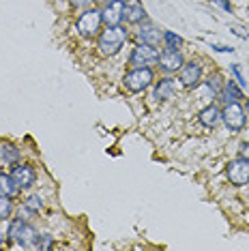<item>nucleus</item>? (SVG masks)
<instances>
[{
	"label": "nucleus",
	"mask_w": 249,
	"mask_h": 251,
	"mask_svg": "<svg viewBox=\"0 0 249 251\" xmlns=\"http://www.w3.org/2000/svg\"><path fill=\"white\" fill-rule=\"evenodd\" d=\"M129 39V30L123 24L118 26H105L97 37V52L105 58H112L123 50V45Z\"/></svg>",
	"instance_id": "nucleus-1"
},
{
	"label": "nucleus",
	"mask_w": 249,
	"mask_h": 251,
	"mask_svg": "<svg viewBox=\"0 0 249 251\" xmlns=\"http://www.w3.org/2000/svg\"><path fill=\"white\" fill-rule=\"evenodd\" d=\"M37 234L39 232L35 230V226H32L30 221H24L22 217L9 221V226H7V241L22 249H32Z\"/></svg>",
	"instance_id": "nucleus-2"
},
{
	"label": "nucleus",
	"mask_w": 249,
	"mask_h": 251,
	"mask_svg": "<svg viewBox=\"0 0 249 251\" xmlns=\"http://www.w3.org/2000/svg\"><path fill=\"white\" fill-rule=\"evenodd\" d=\"M75 28L84 39H97L99 32L103 30V13H101V9L99 7L84 9L75 22Z\"/></svg>",
	"instance_id": "nucleus-3"
},
{
	"label": "nucleus",
	"mask_w": 249,
	"mask_h": 251,
	"mask_svg": "<svg viewBox=\"0 0 249 251\" xmlns=\"http://www.w3.org/2000/svg\"><path fill=\"white\" fill-rule=\"evenodd\" d=\"M152 82H155L152 67H131V71H127L123 77V84L129 93H144L152 86Z\"/></svg>",
	"instance_id": "nucleus-4"
},
{
	"label": "nucleus",
	"mask_w": 249,
	"mask_h": 251,
	"mask_svg": "<svg viewBox=\"0 0 249 251\" xmlns=\"http://www.w3.org/2000/svg\"><path fill=\"white\" fill-rule=\"evenodd\" d=\"M247 118L249 116H247L245 107L241 105V101H236V103H225L224 110H222V121L232 133H239V131L245 129Z\"/></svg>",
	"instance_id": "nucleus-5"
},
{
	"label": "nucleus",
	"mask_w": 249,
	"mask_h": 251,
	"mask_svg": "<svg viewBox=\"0 0 249 251\" xmlns=\"http://www.w3.org/2000/svg\"><path fill=\"white\" fill-rule=\"evenodd\" d=\"M159 60V48L146 43H135L129 54V67H155Z\"/></svg>",
	"instance_id": "nucleus-6"
},
{
	"label": "nucleus",
	"mask_w": 249,
	"mask_h": 251,
	"mask_svg": "<svg viewBox=\"0 0 249 251\" xmlns=\"http://www.w3.org/2000/svg\"><path fill=\"white\" fill-rule=\"evenodd\" d=\"M225 176L234 187H245L249 185V159L236 157L232 159L225 168Z\"/></svg>",
	"instance_id": "nucleus-7"
},
{
	"label": "nucleus",
	"mask_w": 249,
	"mask_h": 251,
	"mask_svg": "<svg viewBox=\"0 0 249 251\" xmlns=\"http://www.w3.org/2000/svg\"><path fill=\"white\" fill-rule=\"evenodd\" d=\"M178 82L183 88H198L202 82V65L198 60H185V65L178 71Z\"/></svg>",
	"instance_id": "nucleus-8"
},
{
	"label": "nucleus",
	"mask_w": 249,
	"mask_h": 251,
	"mask_svg": "<svg viewBox=\"0 0 249 251\" xmlns=\"http://www.w3.org/2000/svg\"><path fill=\"white\" fill-rule=\"evenodd\" d=\"M146 20H149V15H146V7L142 4V0H123V22L124 24L138 26Z\"/></svg>",
	"instance_id": "nucleus-9"
},
{
	"label": "nucleus",
	"mask_w": 249,
	"mask_h": 251,
	"mask_svg": "<svg viewBox=\"0 0 249 251\" xmlns=\"http://www.w3.org/2000/svg\"><path fill=\"white\" fill-rule=\"evenodd\" d=\"M159 69L166 73V75H174V73L180 71V67L185 65V58L180 54V50H163L159 52V60H157Z\"/></svg>",
	"instance_id": "nucleus-10"
},
{
	"label": "nucleus",
	"mask_w": 249,
	"mask_h": 251,
	"mask_svg": "<svg viewBox=\"0 0 249 251\" xmlns=\"http://www.w3.org/2000/svg\"><path fill=\"white\" fill-rule=\"evenodd\" d=\"M11 176H13V180L18 182V187L22 191L35 187V182H37V170L30 163H15L11 168Z\"/></svg>",
	"instance_id": "nucleus-11"
},
{
	"label": "nucleus",
	"mask_w": 249,
	"mask_h": 251,
	"mask_svg": "<svg viewBox=\"0 0 249 251\" xmlns=\"http://www.w3.org/2000/svg\"><path fill=\"white\" fill-rule=\"evenodd\" d=\"M135 41L138 43H146V45H155V48H159L161 39H163V30H159L157 26H152L149 20L142 22V24H138L133 32Z\"/></svg>",
	"instance_id": "nucleus-12"
},
{
	"label": "nucleus",
	"mask_w": 249,
	"mask_h": 251,
	"mask_svg": "<svg viewBox=\"0 0 249 251\" xmlns=\"http://www.w3.org/2000/svg\"><path fill=\"white\" fill-rule=\"evenodd\" d=\"M198 121H200L202 127L206 129H217L219 125H222V110H219L217 105H206L204 110H200L198 114Z\"/></svg>",
	"instance_id": "nucleus-13"
},
{
	"label": "nucleus",
	"mask_w": 249,
	"mask_h": 251,
	"mask_svg": "<svg viewBox=\"0 0 249 251\" xmlns=\"http://www.w3.org/2000/svg\"><path fill=\"white\" fill-rule=\"evenodd\" d=\"M174 93H176V79L166 75L155 84V93H152V97H155L157 101H168L174 97Z\"/></svg>",
	"instance_id": "nucleus-14"
},
{
	"label": "nucleus",
	"mask_w": 249,
	"mask_h": 251,
	"mask_svg": "<svg viewBox=\"0 0 249 251\" xmlns=\"http://www.w3.org/2000/svg\"><path fill=\"white\" fill-rule=\"evenodd\" d=\"M103 13V24L105 26H118L123 24V0H116V2H110L101 9Z\"/></svg>",
	"instance_id": "nucleus-15"
},
{
	"label": "nucleus",
	"mask_w": 249,
	"mask_h": 251,
	"mask_svg": "<svg viewBox=\"0 0 249 251\" xmlns=\"http://www.w3.org/2000/svg\"><path fill=\"white\" fill-rule=\"evenodd\" d=\"M219 99L224 101V105L225 103H236V101H241L243 99V88L239 86V82H236V79H225L222 93H219Z\"/></svg>",
	"instance_id": "nucleus-16"
},
{
	"label": "nucleus",
	"mask_w": 249,
	"mask_h": 251,
	"mask_svg": "<svg viewBox=\"0 0 249 251\" xmlns=\"http://www.w3.org/2000/svg\"><path fill=\"white\" fill-rule=\"evenodd\" d=\"M22 189L18 187V182L13 180L11 174H0V196H7V198H15Z\"/></svg>",
	"instance_id": "nucleus-17"
},
{
	"label": "nucleus",
	"mask_w": 249,
	"mask_h": 251,
	"mask_svg": "<svg viewBox=\"0 0 249 251\" xmlns=\"http://www.w3.org/2000/svg\"><path fill=\"white\" fill-rule=\"evenodd\" d=\"M20 157H22V151L13 144H2L0 146V161L7 163V165H15L20 163Z\"/></svg>",
	"instance_id": "nucleus-18"
},
{
	"label": "nucleus",
	"mask_w": 249,
	"mask_h": 251,
	"mask_svg": "<svg viewBox=\"0 0 249 251\" xmlns=\"http://www.w3.org/2000/svg\"><path fill=\"white\" fill-rule=\"evenodd\" d=\"M161 43H163V50H183L185 39L180 35H176L174 30H163Z\"/></svg>",
	"instance_id": "nucleus-19"
},
{
	"label": "nucleus",
	"mask_w": 249,
	"mask_h": 251,
	"mask_svg": "<svg viewBox=\"0 0 249 251\" xmlns=\"http://www.w3.org/2000/svg\"><path fill=\"white\" fill-rule=\"evenodd\" d=\"M206 88H211V93L215 97H219V93H222V88H224V84H225V79L222 73H213V75H208L206 77Z\"/></svg>",
	"instance_id": "nucleus-20"
},
{
	"label": "nucleus",
	"mask_w": 249,
	"mask_h": 251,
	"mask_svg": "<svg viewBox=\"0 0 249 251\" xmlns=\"http://www.w3.org/2000/svg\"><path fill=\"white\" fill-rule=\"evenodd\" d=\"M15 210V204H13V198H7V196H0V219H9Z\"/></svg>",
	"instance_id": "nucleus-21"
},
{
	"label": "nucleus",
	"mask_w": 249,
	"mask_h": 251,
	"mask_svg": "<svg viewBox=\"0 0 249 251\" xmlns=\"http://www.w3.org/2000/svg\"><path fill=\"white\" fill-rule=\"evenodd\" d=\"M24 206H28L30 210H35V213H41V210L45 208V204H43V198L39 196V193H32V196H28L24 200Z\"/></svg>",
	"instance_id": "nucleus-22"
},
{
	"label": "nucleus",
	"mask_w": 249,
	"mask_h": 251,
	"mask_svg": "<svg viewBox=\"0 0 249 251\" xmlns=\"http://www.w3.org/2000/svg\"><path fill=\"white\" fill-rule=\"evenodd\" d=\"M52 247H54V241L50 234H37L32 249H52Z\"/></svg>",
	"instance_id": "nucleus-23"
},
{
	"label": "nucleus",
	"mask_w": 249,
	"mask_h": 251,
	"mask_svg": "<svg viewBox=\"0 0 249 251\" xmlns=\"http://www.w3.org/2000/svg\"><path fill=\"white\" fill-rule=\"evenodd\" d=\"M230 71H232V75L236 77L239 86H241V88H247V79H245V75H243V71H241V65H239V62H232V65H230Z\"/></svg>",
	"instance_id": "nucleus-24"
},
{
	"label": "nucleus",
	"mask_w": 249,
	"mask_h": 251,
	"mask_svg": "<svg viewBox=\"0 0 249 251\" xmlns=\"http://www.w3.org/2000/svg\"><path fill=\"white\" fill-rule=\"evenodd\" d=\"M35 215H37L35 210H30L28 206H24V204H22V206H20V210H18V217H22V219H24V221H30V219H32V217H35Z\"/></svg>",
	"instance_id": "nucleus-25"
},
{
	"label": "nucleus",
	"mask_w": 249,
	"mask_h": 251,
	"mask_svg": "<svg viewBox=\"0 0 249 251\" xmlns=\"http://www.w3.org/2000/svg\"><path fill=\"white\" fill-rule=\"evenodd\" d=\"M69 2H71L75 9H88V7H93L95 0H69Z\"/></svg>",
	"instance_id": "nucleus-26"
},
{
	"label": "nucleus",
	"mask_w": 249,
	"mask_h": 251,
	"mask_svg": "<svg viewBox=\"0 0 249 251\" xmlns=\"http://www.w3.org/2000/svg\"><path fill=\"white\" fill-rule=\"evenodd\" d=\"M239 157L249 159V142H243V144L239 146Z\"/></svg>",
	"instance_id": "nucleus-27"
},
{
	"label": "nucleus",
	"mask_w": 249,
	"mask_h": 251,
	"mask_svg": "<svg viewBox=\"0 0 249 251\" xmlns=\"http://www.w3.org/2000/svg\"><path fill=\"white\" fill-rule=\"evenodd\" d=\"M215 4H219V7H222L225 13H232V4H230V0H213Z\"/></svg>",
	"instance_id": "nucleus-28"
},
{
	"label": "nucleus",
	"mask_w": 249,
	"mask_h": 251,
	"mask_svg": "<svg viewBox=\"0 0 249 251\" xmlns=\"http://www.w3.org/2000/svg\"><path fill=\"white\" fill-rule=\"evenodd\" d=\"M211 48L215 50V52H228V54H232L234 50L232 48H228V45H211Z\"/></svg>",
	"instance_id": "nucleus-29"
},
{
	"label": "nucleus",
	"mask_w": 249,
	"mask_h": 251,
	"mask_svg": "<svg viewBox=\"0 0 249 251\" xmlns=\"http://www.w3.org/2000/svg\"><path fill=\"white\" fill-rule=\"evenodd\" d=\"M7 241V230H4V226H0V245Z\"/></svg>",
	"instance_id": "nucleus-30"
},
{
	"label": "nucleus",
	"mask_w": 249,
	"mask_h": 251,
	"mask_svg": "<svg viewBox=\"0 0 249 251\" xmlns=\"http://www.w3.org/2000/svg\"><path fill=\"white\" fill-rule=\"evenodd\" d=\"M97 2H101V7H105V4H110V2H116V0H97Z\"/></svg>",
	"instance_id": "nucleus-31"
},
{
	"label": "nucleus",
	"mask_w": 249,
	"mask_h": 251,
	"mask_svg": "<svg viewBox=\"0 0 249 251\" xmlns=\"http://www.w3.org/2000/svg\"><path fill=\"white\" fill-rule=\"evenodd\" d=\"M245 112H247V116H249V99L245 101Z\"/></svg>",
	"instance_id": "nucleus-32"
},
{
	"label": "nucleus",
	"mask_w": 249,
	"mask_h": 251,
	"mask_svg": "<svg viewBox=\"0 0 249 251\" xmlns=\"http://www.w3.org/2000/svg\"><path fill=\"white\" fill-rule=\"evenodd\" d=\"M0 221H2V219H0Z\"/></svg>",
	"instance_id": "nucleus-33"
}]
</instances>
